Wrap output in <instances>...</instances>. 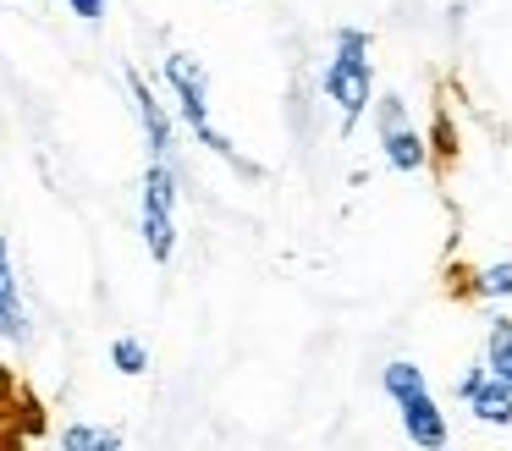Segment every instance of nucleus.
Returning <instances> with one entry per match:
<instances>
[{
	"instance_id": "f257e3e1",
	"label": "nucleus",
	"mask_w": 512,
	"mask_h": 451,
	"mask_svg": "<svg viewBox=\"0 0 512 451\" xmlns=\"http://www.w3.org/2000/svg\"><path fill=\"white\" fill-rule=\"evenodd\" d=\"M325 94L342 110V132L358 127L364 105L375 99V72H369V33L364 28H342L336 33V55L325 66Z\"/></svg>"
},
{
	"instance_id": "f03ea898",
	"label": "nucleus",
	"mask_w": 512,
	"mask_h": 451,
	"mask_svg": "<svg viewBox=\"0 0 512 451\" xmlns=\"http://www.w3.org/2000/svg\"><path fill=\"white\" fill-rule=\"evenodd\" d=\"M166 83L177 88V105H182V116H188V127L199 132V143H204V149H215L221 160L243 165V160H237V149H232V138L210 127V77H204V66L193 61L188 50L166 55ZM243 171H254V165H243Z\"/></svg>"
},
{
	"instance_id": "7ed1b4c3",
	"label": "nucleus",
	"mask_w": 512,
	"mask_h": 451,
	"mask_svg": "<svg viewBox=\"0 0 512 451\" xmlns=\"http://www.w3.org/2000/svg\"><path fill=\"white\" fill-rule=\"evenodd\" d=\"M144 248L155 264L177 253V176L166 171V160L144 171Z\"/></svg>"
},
{
	"instance_id": "20e7f679",
	"label": "nucleus",
	"mask_w": 512,
	"mask_h": 451,
	"mask_svg": "<svg viewBox=\"0 0 512 451\" xmlns=\"http://www.w3.org/2000/svg\"><path fill=\"white\" fill-rule=\"evenodd\" d=\"M380 149H386V160L397 165V171H419V165L430 160V143L402 121L397 94H380Z\"/></svg>"
},
{
	"instance_id": "39448f33",
	"label": "nucleus",
	"mask_w": 512,
	"mask_h": 451,
	"mask_svg": "<svg viewBox=\"0 0 512 451\" xmlns=\"http://www.w3.org/2000/svg\"><path fill=\"white\" fill-rule=\"evenodd\" d=\"M457 396L468 402V413H474L479 424H512V385L501 380V374H490L485 363L457 380Z\"/></svg>"
},
{
	"instance_id": "423d86ee",
	"label": "nucleus",
	"mask_w": 512,
	"mask_h": 451,
	"mask_svg": "<svg viewBox=\"0 0 512 451\" xmlns=\"http://www.w3.org/2000/svg\"><path fill=\"white\" fill-rule=\"evenodd\" d=\"M397 413H402V435H408L419 451H446V418H441V407H435L430 391L397 402Z\"/></svg>"
},
{
	"instance_id": "0eeeda50",
	"label": "nucleus",
	"mask_w": 512,
	"mask_h": 451,
	"mask_svg": "<svg viewBox=\"0 0 512 451\" xmlns=\"http://www.w3.org/2000/svg\"><path fill=\"white\" fill-rule=\"evenodd\" d=\"M127 88H133V105H138V121H144L149 154L166 160V154H171V116L160 110V99H155V88L144 83V72H127Z\"/></svg>"
},
{
	"instance_id": "6e6552de",
	"label": "nucleus",
	"mask_w": 512,
	"mask_h": 451,
	"mask_svg": "<svg viewBox=\"0 0 512 451\" xmlns=\"http://www.w3.org/2000/svg\"><path fill=\"white\" fill-rule=\"evenodd\" d=\"M28 330L23 319V297H17V270H12V248L0 237V341H17Z\"/></svg>"
},
{
	"instance_id": "1a4fd4ad",
	"label": "nucleus",
	"mask_w": 512,
	"mask_h": 451,
	"mask_svg": "<svg viewBox=\"0 0 512 451\" xmlns=\"http://www.w3.org/2000/svg\"><path fill=\"white\" fill-rule=\"evenodd\" d=\"M485 369L501 374V380L512 385V319L496 314L490 319V336H485Z\"/></svg>"
},
{
	"instance_id": "9d476101",
	"label": "nucleus",
	"mask_w": 512,
	"mask_h": 451,
	"mask_svg": "<svg viewBox=\"0 0 512 451\" xmlns=\"http://www.w3.org/2000/svg\"><path fill=\"white\" fill-rule=\"evenodd\" d=\"M61 451H122V435L105 424H67L61 429Z\"/></svg>"
},
{
	"instance_id": "9b49d317",
	"label": "nucleus",
	"mask_w": 512,
	"mask_h": 451,
	"mask_svg": "<svg viewBox=\"0 0 512 451\" xmlns=\"http://www.w3.org/2000/svg\"><path fill=\"white\" fill-rule=\"evenodd\" d=\"M380 391H386L391 402H408V396L430 391V385H424V369H419V363L397 358V363H386V374H380Z\"/></svg>"
},
{
	"instance_id": "f8f14e48",
	"label": "nucleus",
	"mask_w": 512,
	"mask_h": 451,
	"mask_svg": "<svg viewBox=\"0 0 512 451\" xmlns=\"http://www.w3.org/2000/svg\"><path fill=\"white\" fill-rule=\"evenodd\" d=\"M111 363H116V374H144L149 369L144 341H138V336H116L111 341Z\"/></svg>"
},
{
	"instance_id": "ddd939ff",
	"label": "nucleus",
	"mask_w": 512,
	"mask_h": 451,
	"mask_svg": "<svg viewBox=\"0 0 512 451\" xmlns=\"http://www.w3.org/2000/svg\"><path fill=\"white\" fill-rule=\"evenodd\" d=\"M474 292L479 297H512V264H490V270H479Z\"/></svg>"
},
{
	"instance_id": "4468645a",
	"label": "nucleus",
	"mask_w": 512,
	"mask_h": 451,
	"mask_svg": "<svg viewBox=\"0 0 512 451\" xmlns=\"http://www.w3.org/2000/svg\"><path fill=\"white\" fill-rule=\"evenodd\" d=\"M67 6L78 11L83 22H100V17H105V0H67Z\"/></svg>"
}]
</instances>
